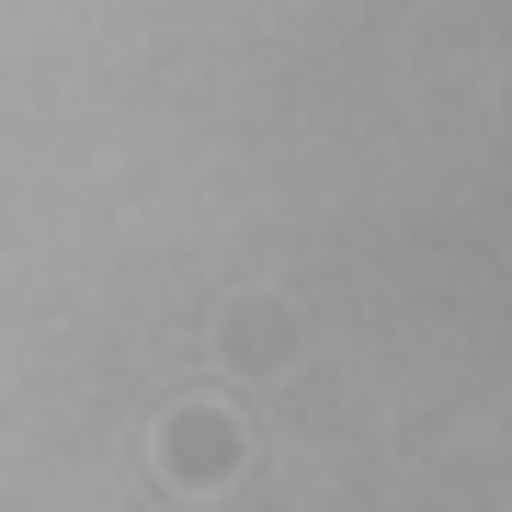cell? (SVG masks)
Instances as JSON below:
<instances>
[{
	"label": "cell",
	"mask_w": 512,
	"mask_h": 512,
	"mask_svg": "<svg viewBox=\"0 0 512 512\" xmlns=\"http://www.w3.org/2000/svg\"><path fill=\"white\" fill-rule=\"evenodd\" d=\"M228 353H239V365H274V353H285V308H251V319H228Z\"/></svg>",
	"instance_id": "7a4b0ae2"
},
{
	"label": "cell",
	"mask_w": 512,
	"mask_h": 512,
	"mask_svg": "<svg viewBox=\"0 0 512 512\" xmlns=\"http://www.w3.org/2000/svg\"><path fill=\"white\" fill-rule=\"evenodd\" d=\"M239 467H251V421H239V410H205V399L194 410H160V478L183 501H217Z\"/></svg>",
	"instance_id": "6da1fadb"
}]
</instances>
